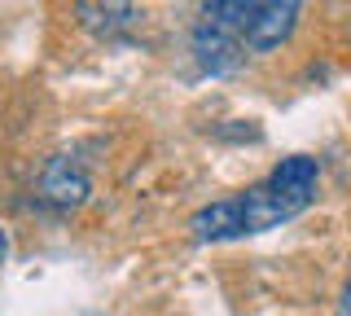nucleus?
Here are the masks:
<instances>
[{
	"instance_id": "423d86ee",
	"label": "nucleus",
	"mask_w": 351,
	"mask_h": 316,
	"mask_svg": "<svg viewBox=\"0 0 351 316\" xmlns=\"http://www.w3.org/2000/svg\"><path fill=\"white\" fill-rule=\"evenodd\" d=\"M338 316H351V281L343 286V294H338Z\"/></svg>"
},
{
	"instance_id": "7ed1b4c3",
	"label": "nucleus",
	"mask_w": 351,
	"mask_h": 316,
	"mask_svg": "<svg viewBox=\"0 0 351 316\" xmlns=\"http://www.w3.org/2000/svg\"><path fill=\"white\" fill-rule=\"evenodd\" d=\"M36 189H40V198L49 202V206H58V211H75V206L88 202V193H93V180H88V171H84L75 158L53 154V158L40 167Z\"/></svg>"
},
{
	"instance_id": "f257e3e1",
	"label": "nucleus",
	"mask_w": 351,
	"mask_h": 316,
	"mask_svg": "<svg viewBox=\"0 0 351 316\" xmlns=\"http://www.w3.org/2000/svg\"><path fill=\"white\" fill-rule=\"evenodd\" d=\"M316 180H321L316 158H307V154L281 158L250 189L233 193V198H219V202H206L189 220V233H193V242H233V237L268 233V228L294 220V215H303L312 206Z\"/></svg>"
},
{
	"instance_id": "f03ea898",
	"label": "nucleus",
	"mask_w": 351,
	"mask_h": 316,
	"mask_svg": "<svg viewBox=\"0 0 351 316\" xmlns=\"http://www.w3.org/2000/svg\"><path fill=\"white\" fill-rule=\"evenodd\" d=\"M206 23L224 27L246 53H272L290 40L303 0H197Z\"/></svg>"
},
{
	"instance_id": "0eeeda50",
	"label": "nucleus",
	"mask_w": 351,
	"mask_h": 316,
	"mask_svg": "<svg viewBox=\"0 0 351 316\" xmlns=\"http://www.w3.org/2000/svg\"><path fill=\"white\" fill-rule=\"evenodd\" d=\"M5 255H9V233L0 228V259H5Z\"/></svg>"
},
{
	"instance_id": "20e7f679",
	"label": "nucleus",
	"mask_w": 351,
	"mask_h": 316,
	"mask_svg": "<svg viewBox=\"0 0 351 316\" xmlns=\"http://www.w3.org/2000/svg\"><path fill=\"white\" fill-rule=\"evenodd\" d=\"M189 49H193V62H197L206 75H233L241 62H246L241 40L228 36L224 27L206 23V18H197V27L189 31Z\"/></svg>"
},
{
	"instance_id": "39448f33",
	"label": "nucleus",
	"mask_w": 351,
	"mask_h": 316,
	"mask_svg": "<svg viewBox=\"0 0 351 316\" xmlns=\"http://www.w3.org/2000/svg\"><path fill=\"white\" fill-rule=\"evenodd\" d=\"M75 9L97 40H123L136 23V0H75Z\"/></svg>"
}]
</instances>
